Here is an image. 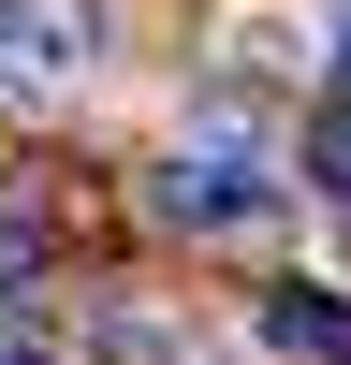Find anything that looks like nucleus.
<instances>
[{
	"label": "nucleus",
	"mask_w": 351,
	"mask_h": 365,
	"mask_svg": "<svg viewBox=\"0 0 351 365\" xmlns=\"http://www.w3.org/2000/svg\"><path fill=\"white\" fill-rule=\"evenodd\" d=\"M88 58H103V15H88V0H0V88L44 103V88H73Z\"/></svg>",
	"instance_id": "f03ea898"
},
{
	"label": "nucleus",
	"mask_w": 351,
	"mask_h": 365,
	"mask_svg": "<svg viewBox=\"0 0 351 365\" xmlns=\"http://www.w3.org/2000/svg\"><path fill=\"white\" fill-rule=\"evenodd\" d=\"M29 278H44V234H29V220H15V205H0V307H15V292H29Z\"/></svg>",
	"instance_id": "423d86ee"
},
{
	"label": "nucleus",
	"mask_w": 351,
	"mask_h": 365,
	"mask_svg": "<svg viewBox=\"0 0 351 365\" xmlns=\"http://www.w3.org/2000/svg\"><path fill=\"white\" fill-rule=\"evenodd\" d=\"M278 205H292V175L263 161L249 132H176V146H161V175H146V220H161V234H205V249L278 234Z\"/></svg>",
	"instance_id": "f257e3e1"
},
{
	"label": "nucleus",
	"mask_w": 351,
	"mask_h": 365,
	"mask_svg": "<svg viewBox=\"0 0 351 365\" xmlns=\"http://www.w3.org/2000/svg\"><path fill=\"white\" fill-rule=\"evenodd\" d=\"M307 190H322V205L351 220V88H337V103L307 117Z\"/></svg>",
	"instance_id": "20e7f679"
},
{
	"label": "nucleus",
	"mask_w": 351,
	"mask_h": 365,
	"mask_svg": "<svg viewBox=\"0 0 351 365\" xmlns=\"http://www.w3.org/2000/svg\"><path fill=\"white\" fill-rule=\"evenodd\" d=\"M103 351H117V365H205L190 336H176V322H132V307H117V322H103Z\"/></svg>",
	"instance_id": "39448f33"
},
{
	"label": "nucleus",
	"mask_w": 351,
	"mask_h": 365,
	"mask_svg": "<svg viewBox=\"0 0 351 365\" xmlns=\"http://www.w3.org/2000/svg\"><path fill=\"white\" fill-rule=\"evenodd\" d=\"M0 365H73V351H58L44 322H0Z\"/></svg>",
	"instance_id": "0eeeda50"
},
{
	"label": "nucleus",
	"mask_w": 351,
	"mask_h": 365,
	"mask_svg": "<svg viewBox=\"0 0 351 365\" xmlns=\"http://www.w3.org/2000/svg\"><path fill=\"white\" fill-rule=\"evenodd\" d=\"M263 336L292 365H351V307H322V292H263Z\"/></svg>",
	"instance_id": "7ed1b4c3"
}]
</instances>
